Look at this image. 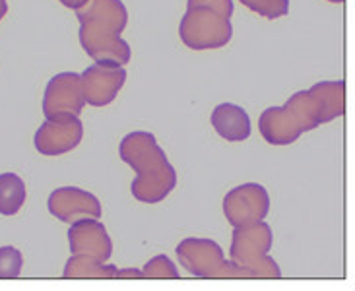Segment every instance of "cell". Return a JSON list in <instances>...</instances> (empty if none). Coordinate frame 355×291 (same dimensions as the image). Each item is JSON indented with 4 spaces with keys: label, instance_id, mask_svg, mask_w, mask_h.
Segmentation results:
<instances>
[{
    "label": "cell",
    "instance_id": "obj_16",
    "mask_svg": "<svg viewBox=\"0 0 355 291\" xmlns=\"http://www.w3.org/2000/svg\"><path fill=\"white\" fill-rule=\"evenodd\" d=\"M21 252L14 247H0V278H18L21 272Z\"/></svg>",
    "mask_w": 355,
    "mask_h": 291
},
{
    "label": "cell",
    "instance_id": "obj_17",
    "mask_svg": "<svg viewBox=\"0 0 355 291\" xmlns=\"http://www.w3.org/2000/svg\"><path fill=\"white\" fill-rule=\"evenodd\" d=\"M169 264H173V262L169 261L165 254H157V256H154V261L150 262V264H146L144 270L140 272H142L144 278H162V276H167L165 274V266H169Z\"/></svg>",
    "mask_w": 355,
    "mask_h": 291
},
{
    "label": "cell",
    "instance_id": "obj_5",
    "mask_svg": "<svg viewBox=\"0 0 355 291\" xmlns=\"http://www.w3.org/2000/svg\"><path fill=\"white\" fill-rule=\"evenodd\" d=\"M179 33L187 47L202 51V48H218L227 45L233 29L230 18L220 14L218 10L194 6L187 10Z\"/></svg>",
    "mask_w": 355,
    "mask_h": 291
},
{
    "label": "cell",
    "instance_id": "obj_4",
    "mask_svg": "<svg viewBox=\"0 0 355 291\" xmlns=\"http://www.w3.org/2000/svg\"><path fill=\"white\" fill-rule=\"evenodd\" d=\"M272 231L264 222L239 225L233 231L231 261L247 274H264L279 278V268L268 256L272 247Z\"/></svg>",
    "mask_w": 355,
    "mask_h": 291
},
{
    "label": "cell",
    "instance_id": "obj_15",
    "mask_svg": "<svg viewBox=\"0 0 355 291\" xmlns=\"http://www.w3.org/2000/svg\"><path fill=\"white\" fill-rule=\"evenodd\" d=\"M252 12H259L264 18H279L289 12L288 0H241Z\"/></svg>",
    "mask_w": 355,
    "mask_h": 291
},
{
    "label": "cell",
    "instance_id": "obj_14",
    "mask_svg": "<svg viewBox=\"0 0 355 291\" xmlns=\"http://www.w3.org/2000/svg\"><path fill=\"white\" fill-rule=\"evenodd\" d=\"M26 202V184L16 173L0 175V213L14 215Z\"/></svg>",
    "mask_w": 355,
    "mask_h": 291
},
{
    "label": "cell",
    "instance_id": "obj_11",
    "mask_svg": "<svg viewBox=\"0 0 355 291\" xmlns=\"http://www.w3.org/2000/svg\"><path fill=\"white\" fill-rule=\"evenodd\" d=\"M49 212L60 222H76L82 218H99L101 204L92 193L78 186H62L53 191L47 200Z\"/></svg>",
    "mask_w": 355,
    "mask_h": 291
},
{
    "label": "cell",
    "instance_id": "obj_8",
    "mask_svg": "<svg viewBox=\"0 0 355 291\" xmlns=\"http://www.w3.org/2000/svg\"><path fill=\"white\" fill-rule=\"evenodd\" d=\"M125 68L111 64H92L80 74V86L86 103L94 107L109 105L125 84Z\"/></svg>",
    "mask_w": 355,
    "mask_h": 291
},
{
    "label": "cell",
    "instance_id": "obj_19",
    "mask_svg": "<svg viewBox=\"0 0 355 291\" xmlns=\"http://www.w3.org/2000/svg\"><path fill=\"white\" fill-rule=\"evenodd\" d=\"M328 2H344V0H328Z\"/></svg>",
    "mask_w": 355,
    "mask_h": 291
},
{
    "label": "cell",
    "instance_id": "obj_7",
    "mask_svg": "<svg viewBox=\"0 0 355 291\" xmlns=\"http://www.w3.org/2000/svg\"><path fill=\"white\" fill-rule=\"evenodd\" d=\"M270 210V198L264 186L257 183H247L235 186L223 200V213L233 227L262 222Z\"/></svg>",
    "mask_w": 355,
    "mask_h": 291
},
{
    "label": "cell",
    "instance_id": "obj_1",
    "mask_svg": "<svg viewBox=\"0 0 355 291\" xmlns=\"http://www.w3.org/2000/svg\"><path fill=\"white\" fill-rule=\"evenodd\" d=\"M344 115V82H320L289 97L284 107H270L260 115L259 128L270 144H291L307 130Z\"/></svg>",
    "mask_w": 355,
    "mask_h": 291
},
{
    "label": "cell",
    "instance_id": "obj_2",
    "mask_svg": "<svg viewBox=\"0 0 355 291\" xmlns=\"http://www.w3.org/2000/svg\"><path fill=\"white\" fill-rule=\"evenodd\" d=\"M80 19V43L99 64L123 67L130 60V48L121 39L126 26V10L121 0H86Z\"/></svg>",
    "mask_w": 355,
    "mask_h": 291
},
{
    "label": "cell",
    "instance_id": "obj_18",
    "mask_svg": "<svg viewBox=\"0 0 355 291\" xmlns=\"http://www.w3.org/2000/svg\"><path fill=\"white\" fill-rule=\"evenodd\" d=\"M64 6H68V8H72V10H78L80 6H84L86 4V0H60Z\"/></svg>",
    "mask_w": 355,
    "mask_h": 291
},
{
    "label": "cell",
    "instance_id": "obj_6",
    "mask_svg": "<svg viewBox=\"0 0 355 291\" xmlns=\"http://www.w3.org/2000/svg\"><path fill=\"white\" fill-rule=\"evenodd\" d=\"M177 256L187 270L200 278L245 272L239 266H231L230 262H225L223 251L211 239H184L177 247Z\"/></svg>",
    "mask_w": 355,
    "mask_h": 291
},
{
    "label": "cell",
    "instance_id": "obj_9",
    "mask_svg": "<svg viewBox=\"0 0 355 291\" xmlns=\"http://www.w3.org/2000/svg\"><path fill=\"white\" fill-rule=\"evenodd\" d=\"M82 123L78 115L47 118L35 134V148L45 155H60L74 150L82 140Z\"/></svg>",
    "mask_w": 355,
    "mask_h": 291
},
{
    "label": "cell",
    "instance_id": "obj_12",
    "mask_svg": "<svg viewBox=\"0 0 355 291\" xmlns=\"http://www.w3.org/2000/svg\"><path fill=\"white\" fill-rule=\"evenodd\" d=\"M68 241L72 254L99 262H107L111 256V239L107 235L105 225L97 222V218L76 220L68 231Z\"/></svg>",
    "mask_w": 355,
    "mask_h": 291
},
{
    "label": "cell",
    "instance_id": "obj_3",
    "mask_svg": "<svg viewBox=\"0 0 355 291\" xmlns=\"http://www.w3.org/2000/svg\"><path fill=\"white\" fill-rule=\"evenodd\" d=\"M121 157L136 171L130 186L136 200L162 202L177 184V173L152 132H130L121 142Z\"/></svg>",
    "mask_w": 355,
    "mask_h": 291
},
{
    "label": "cell",
    "instance_id": "obj_13",
    "mask_svg": "<svg viewBox=\"0 0 355 291\" xmlns=\"http://www.w3.org/2000/svg\"><path fill=\"white\" fill-rule=\"evenodd\" d=\"M211 126L227 142H243L250 136V118L247 111L233 103H220L211 111Z\"/></svg>",
    "mask_w": 355,
    "mask_h": 291
},
{
    "label": "cell",
    "instance_id": "obj_10",
    "mask_svg": "<svg viewBox=\"0 0 355 291\" xmlns=\"http://www.w3.org/2000/svg\"><path fill=\"white\" fill-rule=\"evenodd\" d=\"M86 99L80 86V76L74 72H62L49 82L43 101V111L47 118L62 115H80Z\"/></svg>",
    "mask_w": 355,
    "mask_h": 291
}]
</instances>
